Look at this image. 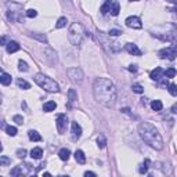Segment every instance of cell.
I'll return each mask as SVG.
<instances>
[{
  "label": "cell",
  "mask_w": 177,
  "mask_h": 177,
  "mask_svg": "<svg viewBox=\"0 0 177 177\" xmlns=\"http://www.w3.org/2000/svg\"><path fill=\"white\" fill-rule=\"evenodd\" d=\"M93 93L97 102L105 107H112L116 101V88L115 85L107 78H98L94 80Z\"/></svg>",
  "instance_id": "obj_1"
},
{
  "label": "cell",
  "mask_w": 177,
  "mask_h": 177,
  "mask_svg": "<svg viewBox=\"0 0 177 177\" xmlns=\"http://www.w3.org/2000/svg\"><path fill=\"white\" fill-rule=\"evenodd\" d=\"M69 80L72 83H82L83 82V72L80 68H69L66 71Z\"/></svg>",
  "instance_id": "obj_7"
},
{
  "label": "cell",
  "mask_w": 177,
  "mask_h": 177,
  "mask_svg": "<svg viewBox=\"0 0 177 177\" xmlns=\"http://www.w3.org/2000/svg\"><path fill=\"white\" fill-rule=\"evenodd\" d=\"M32 37H35V39L40 40V42H43V43H47V37H46V35H39V33H32Z\"/></svg>",
  "instance_id": "obj_34"
},
{
  "label": "cell",
  "mask_w": 177,
  "mask_h": 177,
  "mask_svg": "<svg viewBox=\"0 0 177 177\" xmlns=\"http://www.w3.org/2000/svg\"><path fill=\"white\" fill-rule=\"evenodd\" d=\"M18 69H20V71H24V72H26V71L29 69V66H28V64H26L25 61L20 60V63H18Z\"/></svg>",
  "instance_id": "obj_33"
},
{
  "label": "cell",
  "mask_w": 177,
  "mask_h": 177,
  "mask_svg": "<svg viewBox=\"0 0 177 177\" xmlns=\"http://www.w3.org/2000/svg\"><path fill=\"white\" fill-rule=\"evenodd\" d=\"M172 112H177V104H174L173 107H172Z\"/></svg>",
  "instance_id": "obj_42"
},
{
  "label": "cell",
  "mask_w": 177,
  "mask_h": 177,
  "mask_svg": "<svg viewBox=\"0 0 177 177\" xmlns=\"http://www.w3.org/2000/svg\"><path fill=\"white\" fill-rule=\"evenodd\" d=\"M129 71L130 72H137V65H129Z\"/></svg>",
  "instance_id": "obj_40"
},
{
  "label": "cell",
  "mask_w": 177,
  "mask_h": 177,
  "mask_svg": "<svg viewBox=\"0 0 177 177\" xmlns=\"http://www.w3.org/2000/svg\"><path fill=\"white\" fill-rule=\"evenodd\" d=\"M17 85H18V87L20 88H24V90L31 88V85L26 82V80H24V79H18V80H17Z\"/></svg>",
  "instance_id": "obj_25"
},
{
  "label": "cell",
  "mask_w": 177,
  "mask_h": 177,
  "mask_svg": "<svg viewBox=\"0 0 177 177\" xmlns=\"http://www.w3.org/2000/svg\"><path fill=\"white\" fill-rule=\"evenodd\" d=\"M35 82L43 88V90H46V92H50V93H57L60 92V86L56 80H53L49 76L43 75V73H36L35 75Z\"/></svg>",
  "instance_id": "obj_4"
},
{
  "label": "cell",
  "mask_w": 177,
  "mask_h": 177,
  "mask_svg": "<svg viewBox=\"0 0 177 177\" xmlns=\"http://www.w3.org/2000/svg\"><path fill=\"white\" fill-rule=\"evenodd\" d=\"M6 133L8 136H11V137H14V136H17V127H15V126H7V127H6Z\"/></svg>",
  "instance_id": "obj_29"
},
{
  "label": "cell",
  "mask_w": 177,
  "mask_h": 177,
  "mask_svg": "<svg viewBox=\"0 0 177 177\" xmlns=\"http://www.w3.org/2000/svg\"><path fill=\"white\" fill-rule=\"evenodd\" d=\"M85 37V29H83L82 24L79 22H73L72 25L69 26L68 31V39L69 42L72 43L73 46H80Z\"/></svg>",
  "instance_id": "obj_3"
},
{
  "label": "cell",
  "mask_w": 177,
  "mask_h": 177,
  "mask_svg": "<svg viewBox=\"0 0 177 177\" xmlns=\"http://www.w3.org/2000/svg\"><path fill=\"white\" fill-rule=\"evenodd\" d=\"M158 56H159V58H162V60H165V58L174 60L177 56V43H174L173 46H170V47H166V49L159 50Z\"/></svg>",
  "instance_id": "obj_6"
},
{
  "label": "cell",
  "mask_w": 177,
  "mask_h": 177,
  "mask_svg": "<svg viewBox=\"0 0 177 177\" xmlns=\"http://www.w3.org/2000/svg\"><path fill=\"white\" fill-rule=\"evenodd\" d=\"M176 75H177V71L174 68H169L165 71V76H166V78H174Z\"/></svg>",
  "instance_id": "obj_31"
},
{
  "label": "cell",
  "mask_w": 177,
  "mask_h": 177,
  "mask_svg": "<svg viewBox=\"0 0 177 177\" xmlns=\"http://www.w3.org/2000/svg\"><path fill=\"white\" fill-rule=\"evenodd\" d=\"M109 36H119V35H122V31L121 29H111L108 32Z\"/></svg>",
  "instance_id": "obj_38"
},
{
  "label": "cell",
  "mask_w": 177,
  "mask_h": 177,
  "mask_svg": "<svg viewBox=\"0 0 177 177\" xmlns=\"http://www.w3.org/2000/svg\"><path fill=\"white\" fill-rule=\"evenodd\" d=\"M126 51L129 54H133V56H141V50L137 47V44L134 43H127L126 44Z\"/></svg>",
  "instance_id": "obj_13"
},
{
  "label": "cell",
  "mask_w": 177,
  "mask_h": 177,
  "mask_svg": "<svg viewBox=\"0 0 177 177\" xmlns=\"http://www.w3.org/2000/svg\"><path fill=\"white\" fill-rule=\"evenodd\" d=\"M75 159H76V162L80 165L86 163V156H85V154H83V151H80V150H78V151L75 152Z\"/></svg>",
  "instance_id": "obj_16"
},
{
  "label": "cell",
  "mask_w": 177,
  "mask_h": 177,
  "mask_svg": "<svg viewBox=\"0 0 177 177\" xmlns=\"http://www.w3.org/2000/svg\"><path fill=\"white\" fill-rule=\"evenodd\" d=\"M151 108L154 109V111H162V108H163V104H162L161 100H154V101L151 102Z\"/></svg>",
  "instance_id": "obj_23"
},
{
  "label": "cell",
  "mask_w": 177,
  "mask_h": 177,
  "mask_svg": "<svg viewBox=\"0 0 177 177\" xmlns=\"http://www.w3.org/2000/svg\"><path fill=\"white\" fill-rule=\"evenodd\" d=\"M126 25H127L129 28H133V29H141V28H143L141 20L136 15L127 17V18H126Z\"/></svg>",
  "instance_id": "obj_10"
},
{
  "label": "cell",
  "mask_w": 177,
  "mask_h": 177,
  "mask_svg": "<svg viewBox=\"0 0 177 177\" xmlns=\"http://www.w3.org/2000/svg\"><path fill=\"white\" fill-rule=\"evenodd\" d=\"M0 82H2V85L8 86L11 83V75H8V73H6V72H2V76H0Z\"/></svg>",
  "instance_id": "obj_17"
},
{
  "label": "cell",
  "mask_w": 177,
  "mask_h": 177,
  "mask_svg": "<svg viewBox=\"0 0 177 177\" xmlns=\"http://www.w3.org/2000/svg\"><path fill=\"white\" fill-rule=\"evenodd\" d=\"M130 2H138V0H130Z\"/></svg>",
  "instance_id": "obj_45"
},
{
  "label": "cell",
  "mask_w": 177,
  "mask_h": 177,
  "mask_svg": "<svg viewBox=\"0 0 177 177\" xmlns=\"http://www.w3.org/2000/svg\"><path fill=\"white\" fill-rule=\"evenodd\" d=\"M17 156L18 158H25L26 156V150L25 148H20V150L17 151Z\"/></svg>",
  "instance_id": "obj_39"
},
{
  "label": "cell",
  "mask_w": 177,
  "mask_h": 177,
  "mask_svg": "<svg viewBox=\"0 0 177 177\" xmlns=\"http://www.w3.org/2000/svg\"><path fill=\"white\" fill-rule=\"evenodd\" d=\"M166 2H169V3H176V0H166Z\"/></svg>",
  "instance_id": "obj_44"
},
{
  "label": "cell",
  "mask_w": 177,
  "mask_h": 177,
  "mask_svg": "<svg viewBox=\"0 0 177 177\" xmlns=\"http://www.w3.org/2000/svg\"><path fill=\"white\" fill-rule=\"evenodd\" d=\"M37 15V11L33 10V8H29V10H26V17L28 18H35Z\"/></svg>",
  "instance_id": "obj_36"
},
{
  "label": "cell",
  "mask_w": 177,
  "mask_h": 177,
  "mask_svg": "<svg viewBox=\"0 0 177 177\" xmlns=\"http://www.w3.org/2000/svg\"><path fill=\"white\" fill-rule=\"evenodd\" d=\"M150 78H151L152 80H155V82H161L162 79H165L166 76H165V71H163V69L159 68V66H156V68H155L154 71L151 72Z\"/></svg>",
  "instance_id": "obj_11"
},
{
  "label": "cell",
  "mask_w": 177,
  "mask_h": 177,
  "mask_svg": "<svg viewBox=\"0 0 177 177\" xmlns=\"http://www.w3.org/2000/svg\"><path fill=\"white\" fill-rule=\"evenodd\" d=\"M167 87H169V88H167V90H169V93H170L173 97H177V85H176V83H170Z\"/></svg>",
  "instance_id": "obj_28"
},
{
  "label": "cell",
  "mask_w": 177,
  "mask_h": 177,
  "mask_svg": "<svg viewBox=\"0 0 177 177\" xmlns=\"http://www.w3.org/2000/svg\"><path fill=\"white\" fill-rule=\"evenodd\" d=\"M42 155H43V150H42V148H39V147L33 148L32 151H31V156H32L33 159H40V158H42Z\"/></svg>",
  "instance_id": "obj_20"
},
{
  "label": "cell",
  "mask_w": 177,
  "mask_h": 177,
  "mask_svg": "<svg viewBox=\"0 0 177 177\" xmlns=\"http://www.w3.org/2000/svg\"><path fill=\"white\" fill-rule=\"evenodd\" d=\"M85 176H86V177H88V176H90V177H94L95 173H94V172H86Z\"/></svg>",
  "instance_id": "obj_41"
},
{
  "label": "cell",
  "mask_w": 177,
  "mask_h": 177,
  "mask_svg": "<svg viewBox=\"0 0 177 177\" xmlns=\"http://www.w3.org/2000/svg\"><path fill=\"white\" fill-rule=\"evenodd\" d=\"M148 165H150V161H148V159H145L144 163H141V166L138 167V172H140L141 174H145L148 172Z\"/></svg>",
  "instance_id": "obj_26"
},
{
  "label": "cell",
  "mask_w": 177,
  "mask_h": 177,
  "mask_svg": "<svg viewBox=\"0 0 177 177\" xmlns=\"http://www.w3.org/2000/svg\"><path fill=\"white\" fill-rule=\"evenodd\" d=\"M11 163V159L10 158H7L6 155H2L0 156V166H7V165Z\"/></svg>",
  "instance_id": "obj_30"
},
{
  "label": "cell",
  "mask_w": 177,
  "mask_h": 177,
  "mask_svg": "<svg viewBox=\"0 0 177 177\" xmlns=\"http://www.w3.org/2000/svg\"><path fill=\"white\" fill-rule=\"evenodd\" d=\"M29 173H32V167L29 163H21L11 170V176H25Z\"/></svg>",
  "instance_id": "obj_8"
},
{
  "label": "cell",
  "mask_w": 177,
  "mask_h": 177,
  "mask_svg": "<svg viewBox=\"0 0 177 177\" xmlns=\"http://www.w3.org/2000/svg\"><path fill=\"white\" fill-rule=\"evenodd\" d=\"M97 144H98V148H105V145H107V140H105L104 136H98V138H97Z\"/></svg>",
  "instance_id": "obj_32"
},
{
  "label": "cell",
  "mask_w": 177,
  "mask_h": 177,
  "mask_svg": "<svg viewBox=\"0 0 177 177\" xmlns=\"http://www.w3.org/2000/svg\"><path fill=\"white\" fill-rule=\"evenodd\" d=\"M58 156L61 161H68L69 156H71V151L69 150H66V148H63L61 151L58 152Z\"/></svg>",
  "instance_id": "obj_18"
},
{
  "label": "cell",
  "mask_w": 177,
  "mask_h": 177,
  "mask_svg": "<svg viewBox=\"0 0 177 177\" xmlns=\"http://www.w3.org/2000/svg\"><path fill=\"white\" fill-rule=\"evenodd\" d=\"M66 126H68V118H66V115L60 114L57 116V129H58L60 133H65Z\"/></svg>",
  "instance_id": "obj_9"
},
{
  "label": "cell",
  "mask_w": 177,
  "mask_h": 177,
  "mask_svg": "<svg viewBox=\"0 0 177 177\" xmlns=\"http://www.w3.org/2000/svg\"><path fill=\"white\" fill-rule=\"evenodd\" d=\"M176 11H177V10H176Z\"/></svg>",
  "instance_id": "obj_46"
},
{
  "label": "cell",
  "mask_w": 177,
  "mask_h": 177,
  "mask_svg": "<svg viewBox=\"0 0 177 177\" xmlns=\"http://www.w3.org/2000/svg\"><path fill=\"white\" fill-rule=\"evenodd\" d=\"M22 6L15 2L7 3V18L11 22H21L22 21Z\"/></svg>",
  "instance_id": "obj_5"
},
{
  "label": "cell",
  "mask_w": 177,
  "mask_h": 177,
  "mask_svg": "<svg viewBox=\"0 0 177 177\" xmlns=\"http://www.w3.org/2000/svg\"><path fill=\"white\" fill-rule=\"evenodd\" d=\"M66 22H68V21H66L65 17H61V18H60L58 21H57L56 28H57V29H61V28H64V26L66 25Z\"/></svg>",
  "instance_id": "obj_27"
},
{
  "label": "cell",
  "mask_w": 177,
  "mask_h": 177,
  "mask_svg": "<svg viewBox=\"0 0 177 177\" xmlns=\"http://www.w3.org/2000/svg\"><path fill=\"white\" fill-rule=\"evenodd\" d=\"M56 108H57V104L54 101H47L46 104L43 105V111L44 112H51V111H54Z\"/></svg>",
  "instance_id": "obj_19"
},
{
  "label": "cell",
  "mask_w": 177,
  "mask_h": 177,
  "mask_svg": "<svg viewBox=\"0 0 177 177\" xmlns=\"http://www.w3.org/2000/svg\"><path fill=\"white\" fill-rule=\"evenodd\" d=\"M76 100H78V94H76V92L73 90V88H71L68 92V107L71 108V105H72V102H75Z\"/></svg>",
  "instance_id": "obj_15"
},
{
  "label": "cell",
  "mask_w": 177,
  "mask_h": 177,
  "mask_svg": "<svg viewBox=\"0 0 177 177\" xmlns=\"http://www.w3.org/2000/svg\"><path fill=\"white\" fill-rule=\"evenodd\" d=\"M28 137H29V140H32V141H40L42 140V136H40L36 130H29L28 131Z\"/></svg>",
  "instance_id": "obj_21"
},
{
  "label": "cell",
  "mask_w": 177,
  "mask_h": 177,
  "mask_svg": "<svg viewBox=\"0 0 177 177\" xmlns=\"http://www.w3.org/2000/svg\"><path fill=\"white\" fill-rule=\"evenodd\" d=\"M71 127H72V130H71V133H72V140L78 141L79 138H80V136H82V127H80V125H79L78 122H72Z\"/></svg>",
  "instance_id": "obj_12"
},
{
  "label": "cell",
  "mask_w": 177,
  "mask_h": 177,
  "mask_svg": "<svg viewBox=\"0 0 177 177\" xmlns=\"http://www.w3.org/2000/svg\"><path fill=\"white\" fill-rule=\"evenodd\" d=\"M6 49H7V53H15V51H18L20 50V44L17 42H14V40H10V42L7 43L6 44Z\"/></svg>",
  "instance_id": "obj_14"
},
{
  "label": "cell",
  "mask_w": 177,
  "mask_h": 177,
  "mask_svg": "<svg viewBox=\"0 0 177 177\" xmlns=\"http://www.w3.org/2000/svg\"><path fill=\"white\" fill-rule=\"evenodd\" d=\"M131 90H133L134 93H138V94L144 93V88H143V86L141 85H133L131 86Z\"/></svg>",
  "instance_id": "obj_35"
},
{
  "label": "cell",
  "mask_w": 177,
  "mask_h": 177,
  "mask_svg": "<svg viewBox=\"0 0 177 177\" xmlns=\"http://www.w3.org/2000/svg\"><path fill=\"white\" fill-rule=\"evenodd\" d=\"M138 133H140L141 138L147 143L150 147H152L154 150H162L163 148V140L162 136L159 134V131L156 130L155 126H152L148 122H143L138 126Z\"/></svg>",
  "instance_id": "obj_2"
},
{
  "label": "cell",
  "mask_w": 177,
  "mask_h": 177,
  "mask_svg": "<svg viewBox=\"0 0 177 177\" xmlns=\"http://www.w3.org/2000/svg\"><path fill=\"white\" fill-rule=\"evenodd\" d=\"M111 4H112L111 0H107V2H105V3L101 6V8H100L101 14H107V13H109V11H111Z\"/></svg>",
  "instance_id": "obj_24"
},
{
  "label": "cell",
  "mask_w": 177,
  "mask_h": 177,
  "mask_svg": "<svg viewBox=\"0 0 177 177\" xmlns=\"http://www.w3.org/2000/svg\"><path fill=\"white\" fill-rule=\"evenodd\" d=\"M13 121L15 122L17 125H22V123H24V118L21 116V115H15V116L13 118Z\"/></svg>",
  "instance_id": "obj_37"
},
{
  "label": "cell",
  "mask_w": 177,
  "mask_h": 177,
  "mask_svg": "<svg viewBox=\"0 0 177 177\" xmlns=\"http://www.w3.org/2000/svg\"><path fill=\"white\" fill-rule=\"evenodd\" d=\"M2 44H3V46H6V37H2Z\"/></svg>",
  "instance_id": "obj_43"
},
{
  "label": "cell",
  "mask_w": 177,
  "mask_h": 177,
  "mask_svg": "<svg viewBox=\"0 0 177 177\" xmlns=\"http://www.w3.org/2000/svg\"><path fill=\"white\" fill-rule=\"evenodd\" d=\"M119 11H121V6H119V3L116 0H114L111 4V14L112 15H118Z\"/></svg>",
  "instance_id": "obj_22"
}]
</instances>
